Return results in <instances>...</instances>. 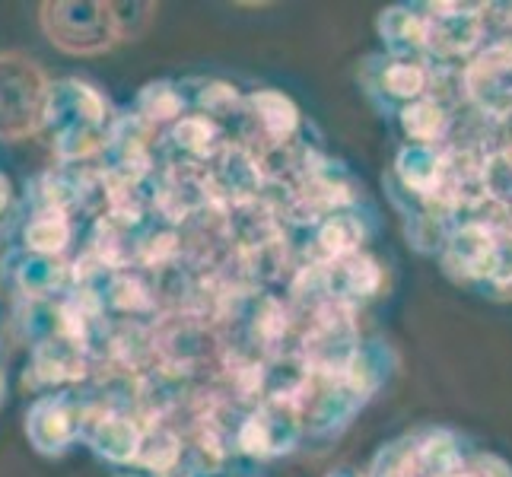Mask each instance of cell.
Returning a JSON list of instances; mask_svg holds the SVG:
<instances>
[{"label":"cell","mask_w":512,"mask_h":477,"mask_svg":"<svg viewBox=\"0 0 512 477\" xmlns=\"http://www.w3.org/2000/svg\"><path fill=\"white\" fill-rule=\"evenodd\" d=\"M0 188H7V182L4 179H0ZM7 201V191H0V204H4Z\"/></svg>","instance_id":"52a82bcc"},{"label":"cell","mask_w":512,"mask_h":477,"mask_svg":"<svg viewBox=\"0 0 512 477\" xmlns=\"http://www.w3.org/2000/svg\"><path fill=\"white\" fill-rule=\"evenodd\" d=\"M109 26V10L105 7H80V4H58L45 7V29L51 42H58L70 51H80V32L86 51L99 48L105 39H99V26Z\"/></svg>","instance_id":"7a4b0ae2"},{"label":"cell","mask_w":512,"mask_h":477,"mask_svg":"<svg viewBox=\"0 0 512 477\" xmlns=\"http://www.w3.org/2000/svg\"><path fill=\"white\" fill-rule=\"evenodd\" d=\"M93 443L99 452H105L109 458H131L140 446L137 430L131 427V420L125 417H102V423L93 433Z\"/></svg>","instance_id":"5b68a950"},{"label":"cell","mask_w":512,"mask_h":477,"mask_svg":"<svg viewBox=\"0 0 512 477\" xmlns=\"http://www.w3.org/2000/svg\"><path fill=\"white\" fill-rule=\"evenodd\" d=\"M67 239H70V223L64 217V210L55 207H42L26 226V242L39 258L58 255L67 245Z\"/></svg>","instance_id":"277c9868"},{"label":"cell","mask_w":512,"mask_h":477,"mask_svg":"<svg viewBox=\"0 0 512 477\" xmlns=\"http://www.w3.org/2000/svg\"><path fill=\"white\" fill-rule=\"evenodd\" d=\"M61 264H55L51 258H35L32 264H26L20 280H23V287L32 293V296H48L51 290L58 287V280H61Z\"/></svg>","instance_id":"8992f818"},{"label":"cell","mask_w":512,"mask_h":477,"mask_svg":"<svg viewBox=\"0 0 512 477\" xmlns=\"http://www.w3.org/2000/svg\"><path fill=\"white\" fill-rule=\"evenodd\" d=\"M26 430L32 436V443L42 452H58L70 443L74 436V420L67 414V404L55 398H42L26 417Z\"/></svg>","instance_id":"3957f363"},{"label":"cell","mask_w":512,"mask_h":477,"mask_svg":"<svg viewBox=\"0 0 512 477\" xmlns=\"http://www.w3.org/2000/svg\"><path fill=\"white\" fill-rule=\"evenodd\" d=\"M48 99V83L32 61L20 55L0 58V134H29L48 115Z\"/></svg>","instance_id":"6da1fadb"}]
</instances>
